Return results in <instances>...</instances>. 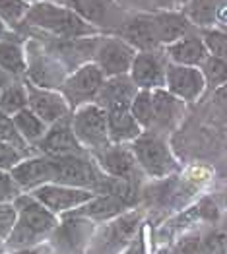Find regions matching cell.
<instances>
[{"mask_svg": "<svg viewBox=\"0 0 227 254\" xmlns=\"http://www.w3.org/2000/svg\"><path fill=\"white\" fill-rule=\"evenodd\" d=\"M14 80H16V78H12V76H10L8 72H4V70L0 68V91H2V89H4L6 85H10V84H12Z\"/></svg>", "mask_w": 227, "mask_h": 254, "instance_id": "obj_43", "label": "cell"}, {"mask_svg": "<svg viewBox=\"0 0 227 254\" xmlns=\"http://www.w3.org/2000/svg\"><path fill=\"white\" fill-rule=\"evenodd\" d=\"M123 10H134V12H153L151 0H115Z\"/></svg>", "mask_w": 227, "mask_h": 254, "instance_id": "obj_40", "label": "cell"}, {"mask_svg": "<svg viewBox=\"0 0 227 254\" xmlns=\"http://www.w3.org/2000/svg\"><path fill=\"white\" fill-rule=\"evenodd\" d=\"M151 101H153V128L155 132L173 128L185 113V103L171 95L165 87L151 91ZM151 128V130H153Z\"/></svg>", "mask_w": 227, "mask_h": 254, "instance_id": "obj_23", "label": "cell"}, {"mask_svg": "<svg viewBox=\"0 0 227 254\" xmlns=\"http://www.w3.org/2000/svg\"><path fill=\"white\" fill-rule=\"evenodd\" d=\"M0 142H6V144H12L16 148L29 151V146L25 144V140L20 136L18 128L14 125V119L4 115L2 111H0Z\"/></svg>", "mask_w": 227, "mask_h": 254, "instance_id": "obj_34", "label": "cell"}, {"mask_svg": "<svg viewBox=\"0 0 227 254\" xmlns=\"http://www.w3.org/2000/svg\"><path fill=\"white\" fill-rule=\"evenodd\" d=\"M140 227V215L126 212L111 221H107L103 229L91 237L85 254H121L134 241V235Z\"/></svg>", "mask_w": 227, "mask_h": 254, "instance_id": "obj_5", "label": "cell"}, {"mask_svg": "<svg viewBox=\"0 0 227 254\" xmlns=\"http://www.w3.org/2000/svg\"><path fill=\"white\" fill-rule=\"evenodd\" d=\"M128 206L121 202L119 198L115 196H109V194H95L89 202H85L82 208H78L74 213L70 215H78L83 219H89L93 223H107L119 215H123L124 210Z\"/></svg>", "mask_w": 227, "mask_h": 254, "instance_id": "obj_24", "label": "cell"}, {"mask_svg": "<svg viewBox=\"0 0 227 254\" xmlns=\"http://www.w3.org/2000/svg\"><path fill=\"white\" fill-rule=\"evenodd\" d=\"M151 21H153V31L161 49L194 31L192 23L186 20L183 12H151Z\"/></svg>", "mask_w": 227, "mask_h": 254, "instance_id": "obj_22", "label": "cell"}, {"mask_svg": "<svg viewBox=\"0 0 227 254\" xmlns=\"http://www.w3.org/2000/svg\"><path fill=\"white\" fill-rule=\"evenodd\" d=\"M14 208H16V223L8 237L4 239L6 253L41 245L45 243V239L55 233V229L61 223V219L53 212H49L29 192H23L16 198Z\"/></svg>", "mask_w": 227, "mask_h": 254, "instance_id": "obj_1", "label": "cell"}, {"mask_svg": "<svg viewBox=\"0 0 227 254\" xmlns=\"http://www.w3.org/2000/svg\"><path fill=\"white\" fill-rule=\"evenodd\" d=\"M10 33H12V29H10V27H8L4 21L0 20V41H2V39H6Z\"/></svg>", "mask_w": 227, "mask_h": 254, "instance_id": "obj_44", "label": "cell"}, {"mask_svg": "<svg viewBox=\"0 0 227 254\" xmlns=\"http://www.w3.org/2000/svg\"><path fill=\"white\" fill-rule=\"evenodd\" d=\"M68 74H64L62 64L49 57L47 53H31L27 51V72L25 82L45 87V89H61L62 82Z\"/></svg>", "mask_w": 227, "mask_h": 254, "instance_id": "obj_19", "label": "cell"}, {"mask_svg": "<svg viewBox=\"0 0 227 254\" xmlns=\"http://www.w3.org/2000/svg\"><path fill=\"white\" fill-rule=\"evenodd\" d=\"M138 93V87L130 80V76H115V78H107L103 87L95 99V103L105 109V111H113V109H130V103L134 99V95Z\"/></svg>", "mask_w": 227, "mask_h": 254, "instance_id": "obj_21", "label": "cell"}, {"mask_svg": "<svg viewBox=\"0 0 227 254\" xmlns=\"http://www.w3.org/2000/svg\"><path fill=\"white\" fill-rule=\"evenodd\" d=\"M202 41L206 45L208 55L218 57V59H227V31L220 27H210L200 31Z\"/></svg>", "mask_w": 227, "mask_h": 254, "instance_id": "obj_33", "label": "cell"}, {"mask_svg": "<svg viewBox=\"0 0 227 254\" xmlns=\"http://www.w3.org/2000/svg\"><path fill=\"white\" fill-rule=\"evenodd\" d=\"M0 68L12 78L23 80L27 72V51L20 39L8 35L0 41Z\"/></svg>", "mask_w": 227, "mask_h": 254, "instance_id": "obj_26", "label": "cell"}, {"mask_svg": "<svg viewBox=\"0 0 227 254\" xmlns=\"http://www.w3.org/2000/svg\"><path fill=\"white\" fill-rule=\"evenodd\" d=\"M29 194H33L43 206L49 212L55 213L59 219L74 213L78 208H82L85 202H89L95 196V192L61 185V183H49L37 190L29 192Z\"/></svg>", "mask_w": 227, "mask_h": 254, "instance_id": "obj_9", "label": "cell"}, {"mask_svg": "<svg viewBox=\"0 0 227 254\" xmlns=\"http://www.w3.org/2000/svg\"><path fill=\"white\" fill-rule=\"evenodd\" d=\"M121 254H144V247H142V243H140V241H136V239H134V241H132V243H130V245H128Z\"/></svg>", "mask_w": 227, "mask_h": 254, "instance_id": "obj_42", "label": "cell"}, {"mask_svg": "<svg viewBox=\"0 0 227 254\" xmlns=\"http://www.w3.org/2000/svg\"><path fill=\"white\" fill-rule=\"evenodd\" d=\"M227 251V237L222 233L212 235L204 243V251L202 254H226Z\"/></svg>", "mask_w": 227, "mask_h": 254, "instance_id": "obj_38", "label": "cell"}, {"mask_svg": "<svg viewBox=\"0 0 227 254\" xmlns=\"http://www.w3.org/2000/svg\"><path fill=\"white\" fill-rule=\"evenodd\" d=\"M93 161L103 171V175L113 179H130L134 181L138 173V163L132 153V148L126 144H107L105 148L91 151Z\"/></svg>", "mask_w": 227, "mask_h": 254, "instance_id": "obj_14", "label": "cell"}, {"mask_svg": "<svg viewBox=\"0 0 227 254\" xmlns=\"http://www.w3.org/2000/svg\"><path fill=\"white\" fill-rule=\"evenodd\" d=\"M70 125L83 146L85 151H97L111 144L109 140V125H107V111L97 103L78 107L70 113Z\"/></svg>", "mask_w": 227, "mask_h": 254, "instance_id": "obj_4", "label": "cell"}, {"mask_svg": "<svg viewBox=\"0 0 227 254\" xmlns=\"http://www.w3.org/2000/svg\"><path fill=\"white\" fill-rule=\"evenodd\" d=\"M165 89L181 99L183 103H194L198 101L206 91V80L200 68L196 66H179L171 64L167 66Z\"/></svg>", "mask_w": 227, "mask_h": 254, "instance_id": "obj_12", "label": "cell"}, {"mask_svg": "<svg viewBox=\"0 0 227 254\" xmlns=\"http://www.w3.org/2000/svg\"><path fill=\"white\" fill-rule=\"evenodd\" d=\"M29 8L31 4L27 0H0V20L10 29H18L25 20Z\"/></svg>", "mask_w": 227, "mask_h": 254, "instance_id": "obj_31", "label": "cell"}, {"mask_svg": "<svg viewBox=\"0 0 227 254\" xmlns=\"http://www.w3.org/2000/svg\"><path fill=\"white\" fill-rule=\"evenodd\" d=\"M130 113L132 117L138 121V125L144 130L153 128V101H151V91L138 89V93L134 95L132 103H130Z\"/></svg>", "mask_w": 227, "mask_h": 254, "instance_id": "obj_30", "label": "cell"}, {"mask_svg": "<svg viewBox=\"0 0 227 254\" xmlns=\"http://www.w3.org/2000/svg\"><path fill=\"white\" fill-rule=\"evenodd\" d=\"M167 61L171 64H179V66H196L200 68L202 64L206 63L208 49L204 41H202V35L198 29H194L192 33L185 35L183 39L171 43L163 49Z\"/></svg>", "mask_w": 227, "mask_h": 254, "instance_id": "obj_20", "label": "cell"}, {"mask_svg": "<svg viewBox=\"0 0 227 254\" xmlns=\"http://www.w3.org/2000/svg\"><path fill=\"white\" fill-rule=\"evenodd\" d=\"M23 23L29 27H37L62 41L85 39L97 33V27L83 21L78 14H74L70 8H66L57 0H43L31 4Z\"/></svg>", "mask_w": 227, "mask_h": 254, "instance_id": "obj_2", "label": "cell"}, {"mask_svg": "<svg viewBox=\"0 0 227 254\" xmlns=\"http://www.w3.org/2000/svg\"><path fill=\"white\" fill-rule=\"evenodd\" d=\"M21 192H33L49 183H55V161L45 155H27L10 171Z\"/></svg>", "mask_w": 227, "mask_h": 254, "instance_id": "obj_17", "label": "cell"}, {"mask_svg": "<svg viewBox=\"0 0 227 254\" xmlns=\"http://www.w3.org/2000/svg\"><path fill=\"white\" fill-rule=\"evenodd\" d=\"M117 35L123 37L126 43H130L138 53L161 49L155 37V31H153L151 12H136V14L126 16L121 27L117 29Z\"/></svg>", "mask_w": 227, "mask_h": 254, "instance_id": "obj_18", "label": "cell"}, {"mask_svg": "<svg viewBox=\"0 0 227 254\" xmlns=\"http://www.w3.org/2000/svg\"><path fill=\"white\" fill-rule=\"evenodd\" d=\"M138 51L126 43L119 35H105L97 37L95 49H93V61L105 78H115V76H126L132 68V63L136 59Z\"/></svg>", "mask_w": 227, "mask_h": 254, "instance_id": "obj_7", "label": "cell"}, {"mask_svg": "<svg viewBox=\"0 0 227 254\" xmlns=\"http://www.w3.org/2000/svg\"><path fill=\"white\" fill-rule=\"evenodd\" d=\"M93 233H95L93 221L78 215H66L61 219L55 233L51 235L55 239L53 249L62 251L64 254H80L83 249H87Z\"/></svg>", "mask_w": 227, "mask_h": 254, "instance_id": "obj_13", "label": "cell"}, {"mask_svg": "<svg viewBox=\"0 0 227 254\" xmlns=\"http://www.w3.org/2000/svg\"><path fill=\"white\" fill-rule=\"evenodd\" d=\"M222 2L224 0H188L183 8V14L198 31L218 27V12Z\"/></svg>", "mask_w": 227, "mask_h": 254, "instance_id": "obj_27", "label": "cell"}, {"mask_svg": "<svg viewBox=\"0 0 227 254\" xmlns=\"http://www.w3.org/2000/svg\"><path fill=\"white\" fill-rule=\"evenodd\" d=\"M167 61L163 49L157 51H140L132 63V68L128 72L130 80L138 89L146 91H155L165 87V76H167Z\"/></svg>", "mask_w": 227, "mask_h": 254, "instance_id": "obj_10", "label": "cell"}, {"mask_svg": "<svg viewBox=\"0 0 227 254\" xmlns=\"http://www.w3.org/2000/svg\"><path fill=\"white\" fill-rule=\"evenodd\" d=\"M53 161H55V183L61 185L95 192L105 177L103 171L93 161L91 153L66 155V157H57Z\"/></svg>", "mask_w": 227, "mask_h": 254, "instance_id": "obj_8", "label": "cell"}, {"mask_svg": "<svg viewBox=\"0 0 227 254\" xmlns=\"http://www.w3.org/2000/svg\"><path fill=\"white\" fill-rule=\"evenodd\" d=\"M78 14L89 25L101 29L109 27L117 31L124 21V10L115 0H57Z\"/></svg>", "mask_w": 227, "mask_h": 254, "instance_id": "obj_11", "label": "cell"}, {"mask_svg": "<svg viewBox=\"0 0 227 254\" xmlns=\"http://www.w3.org/2000/svg\"><path fill=\"white\" fill-rule=\"evenodd\" d=\"M6 254H55L53 245H35V247H29V249H18V251H8Z\"/></svg>", "mask_w": 227, "mask_h": 254, "instance_id": "obj_41", "label": "cell"}, {"mask_svg": "<svg viewBox=\"0 0 227 254\" xmlns=\"http://www.w3.org/2000/svg\"><path fill=\"white\" fill-rule=\"evenodd\" d=\"M25 85H27V97H29L27 107L41 119L43 123L53 127V125L61 123L62 119L70 117L72 109L68 105V101L64 99L61 89H45V87H37L29 82H25Z\"/></svg>", "mask_w": 227, "mask_h": 254, "instance_id": "obj_15", "label": "cell"}, {"mask_svg": "<svg viewBox=\"0 0 227 254\" xmlns=\"http://www.w3.org/2000/svg\"><path fill=\"white\" fill-rule=\"evenodd\" d=\"M12 119H14V125L18 128L20 136L25 140V144H27V146H33V148L45 138V134H47V130H49V125L43 123L41 119H39L29 107L20 111L18 115H14Z\"/></svg>", "mask_w": 227, "mask_h": 254, "instance_id": "obj_28", "label": "cell"}, {"mask_svg": "<svg viewBox=\"0 0 227 254\" xmlns=\"http://www.w3.org/2000/svg\"><path fill=\"white\" fill-rule=\"evenodd\" d=\"M29 97H27V85L23 80H14L0 91V111L8 117L18 115L20 111L27 109Z\"/></svg>", "mask_w": 227, "mask_h": 254, "instance_id": "obj_29", "label": "cell"}, {"mask_svg": "<svg viewBox=\"0 0 227 254\" xmlns=\"http://www.w3.org/2000/svg\"><path fill=\"white\" fill-rule=\"evenodd\" d=\"M206 87L210 89H220L227 84V59H218V57H208L206 63L200 66Z\"/></svg>", "mask_w": 227, "mask_h": 254, "instance_id": "obj_32", "label": "cell"}, {"mask_svg": "<svg viewBox=\"0 0 227 254\" xmlns=\"http://www.w3.org/2000/svg\"><path fill=\"white\" fill-rule=\"evenodd\" d=\"M29 4H35V2H43V0H27Z\"/></svg>", "mask_w": 227, "mask_h": 254, "instance_id": "obj_46", "label": "cell"}, {"mask_svg": "<svg viewBox=\"0 0 227 254\" xmlns=\"http://www.w3.org/2000/svg\"><path fill=\"white\" fill-rule=\"evenodd\" d=\"M0 254H6V247H4V241H0Z\"/></svg>", "mask_w": 227, "mask_h": 254, "instance_id": "obj_45", "label": "cell"}, {"mask_svg": "<svg viewBox=\"0 0 227 254\" xmlns=\"http://www.w3.org/2000/svg\"><path fill=\"white\" fill-rule=\"evenodd\" d=\"M103 72L95 66L93 63H83L76 66L61 85V93L64 99L68 101L70 109H78V107L95 103L99 91L105 84Z\"/></svg>", "mask_w": 227, "mask_h": 254, "instance_id": "obj_6", "label": "cell"}, {"mask_svg": "<svg viewBox=\"0 0 227 254\" xmlns=\"http://www.w3.org/2000/svg\"><path fill=\"white\" fill-rule=\"evenodd\" d=\"M23 192L8 171H0V204H14Z\"/></svg>", "mask_w": 227, "mask_h": 254, "instance_id": "obj_36", "label": "cell"}, {"mask_svg": "<svg viewBox=\"0 0 227 254\" xmlns=\"http://www.w3.org/2000/svg\"><path fill=\"white\" fill-rule=\"evenodd\" d=\"M130 148L138 167L153 179H163L177 169V159L171 151V146L159 132L144 130L140 138L130 144Z\"/></svg>", "mask_w": 227, "mask_h": 254, "instance_id": "obj_3", "label": "cell"}, {"mask_svg": "<svg viewBox=\"0 0 227 254\" xmlns=\"http://www.w3.org/2000/svg\"><path fill=\"white\" fill-rule=\"evenodd\" d=\"M16 223L14 204H0V241H4Z\"/></svg>", "mask_w": 227, "mask_h": 254, "instance_id": "obj_37", "label": "cell"}, {"mask_svg": "<svg viewBox=\"0 0 227 254\" xmlns=\"http://www.w3.org/2000/svg\"><path fill=\"white\" fill-rule=\"evenodd\" d=\"M107 125H109V140L111 144H126L130 146L144 128L138 125V121L132 117L130 109H113L107 111Z\"/></svg>", "mask_w": 227, "mask_h": 254, "instance_id": "obj_25", "label": "cell"}, {"mask_svg": "<svg viewBox=\"0 0 227 254\" xmlns=\"http://www.w3.org/2000/svg\"><path fill=\"white\" fill-rule=\"evenodd\" d=\"M39 151V155L57 159V157H66V155H78V153H85L83 146L78 142L72 125H70V117L62 119L61 123L49 127L45 138L35 146Z\"/></svg>", "mask_w": 227, "mask_h": 254, "instance_id": "obj_16", "label": "cell"}, {"mask_svg": "<svg viewBox=\"0 0 227 254\" xmlns=\"http://www.w3.org/2000/svg\"><path fill=\"white\" fill-rule=\"evenodd\" d=\"M188 0H151L153 12H183Z\"/></svg>", "mask_w": 227, "mask_h": 254, "instance_id": "obj_39", "label": "cell"}, {"mask_svg": "<svg viewBox=\"0 0 227 254\" xmlns=\"http://www.w3.org/2000/svg\"><path fill=\"white\" fill-rule=\"evenodd\" d=\"M27 155H29V151H25V149L16 148V146L6 144V142H0V171H8L10 173Z\"/></svg>", "mask_w": 227, "mask_h": 254, "instance_id": "obj_35", "label": "cell"}]
</instances>
